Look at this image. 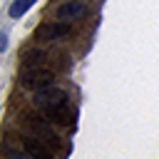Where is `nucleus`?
<instances>
[{
    "label": "nucleus",
    "instance_id": "obj_1",
    "mask_svg": "<svg viewBox=\"0 0 159 159\" xmlns=\"http://www.w3.org/2000/svg\"><path fill=\"white\" fill-rule=\"evenodd\" d=\"M35 107L50 119V122H65V117H67V109H65V104H67V92L62 89V87H55V84H47V87H42V89H37L35 92Z\"/></svg>",
    "mask_w": 159,
    "mask_h": 159
},
{
    "label": "nucleus",
    "instance_id": "obj_2",
    "mask_svg": "<svg viewBox=\"0 0 159 159\" xmlns=\"http://www.w3.org/2000/svg\"><path fill=\"white\" fill-rule=\"evenodd\" d=\"M52 80H55V75H52L50 70H45V67L22 70V75H20V84H22L25 89H32V92H37V89L52 84Z\"/></svg>",
    "mask_w": 159,
    "mask_h": 159
},
{
    "label": "nucleus",
    "instance_id": "obj_3",
    "mask_svg": "<svg viewBox=\"0 0 159 159\" xmlns=\"http://www.w3.org/2000/svg\"><path fill=\"white\" fill-rule=\"evenodd\" d=\"M70 35V22L65 20H55V22H45L35 30V37L37 42H55V40H62Z\"/></svg>",
    "mask_w": 159,
    "mask_h": 159
},
{
    "label": "nucleus",
    "instance_id": "obj_4",
    "mask_svg": "<svg viewBox=\"0 0 159 159\" xmlns=\"http://www.w3.org/2000/svg\"><path fill=\"white\" fill-rule=\"evenodd\" d=\"M25 124L32 129V134L42 137L45 142H57V134H55V129L45 114H25Z\"/></svg>",
    "mask_w": 159,
    "mask_h": 159
},
{
    "label": "nucleus",
    "instance_id": "obj_5",
    "mask_svg": "<svg viewBox=\"0 0 159 159\" xmlns=\"http://www.w3.org/2000/svg\"><path fill=\"white\" fill-rule=\"evenodd\" d=\"M84 12H87V2L84 0H67L55 10L57 20H65V22H75V20L84 17Z\"/></svg>",
    "mask_w": 159,
    "mask_h": 159
},
{
    "label": "nucleus",
    "instance_id": "obj_6",
    "mask_svg": "<svg viewBox=\"0 0 159 159\" xmlns=\"http://www.w3.org/2000/svg\"><path fill=\"white\" fill-rule=\"evenodd\" d=\"M42 139V137H40ZM37 139V134L35 137H22V149H25V154L27 157H32V159H52V149L45 144V142H40Z\"/></svg>",
    "mask_w": 159,
    "mask_h": 159
},
{
    "label": "nucleus",
    "instance_id": "obj_7",
    "mask_svg": "<svg viewBox=\"0 0 159 159\" xmlns=\"http://www.w3.org/2000/svg\"><path fill=\"white\" fill-rule=\"evenodd\" d=\"M45 60H47L45 50H40V47H30V50H25L22 57H20V70H35V67H42Z\"/></svg>",
    "mask_w": 159,
    "mask_h": 159
},
{
    "label": "nucleus",
    "instance_id": "obj_8",
    "mask_svg": "<svg viewBox=\"0 0 159 159\" xmlns=\"http://www.w3.org/2000/svg\"><path fill=\"white\" fill-rule=\"evenodd\" d=\"M32 5H35V0H15V2L10 5V10H7V12H10V17H22Z\"/></svg>",
    "mask_w": 159,
    "mask_h": 159
},
{
    "label": "nucleus",
    "instance_id": "obj_9",
    "mask_svg": "<svg viewBox=\"0 0 159 159\" xmlns=\"http://www.w3.org/2000/svg\"><path fill=\"white\" fill-rule=\"evenodd\" d=\"M5 47H7V37H5V35H2V37H0V50H2V52H5Z\"/></svg>",
    "mask_w": 159,
    "mask_h": 159
}]
</instances>
